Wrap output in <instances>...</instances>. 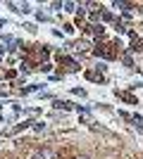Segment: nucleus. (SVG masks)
Returning <instances> with one entry per match:
<instances>
[{
	"instance_id": "obj_8",
	"label": "nucleus",
	"mask_w": 143,
	"mask_h": 159,
	"mask_svg": "<svg viewBox=\"0 0 143 159\" xmlns=\"http://www.w3.org/2000/svg\"><path fill=\"white\" fill-rule=\"evenodd\" d=\"M86 31H93L95 36H102V33H105V26H102V24H91V26H86Z\"/></svg>"
},
{
	"instance_id": "obj_9",
	"label": "nucleus",
	"mask_w": 143,
	"mask_h": 159,
	"mask_svg": "<svg viewBox=\"0 0 143 159\" xmlns=\"http://www.w3.org/2000/svg\"><path fill=\"white\" fill-rule=\"evenodd\" d=\"M131 52H138V50H143V38H134L131 40V48H129Z\"/></svg>"
},
{
	"instance_id": "obj_12",
	"label": "nucleus",
	"mask_w": 143,
	"mask_h": 159,
	"mask_svg": "<svg viewBox=\"0 0 143 159\" xmlns=\"http://www.w3.org/2000/svg\"><path fill=\"white\" fill-rule=\"evenodd\" d=\"M122 60H124V64H126V66H134V60H131V55H129V52L124 55Z\"/></svg>"
},
{
	"instance_id": "obj_1",
	"label": "nucleus",
	"mask_w": 143,
	"mask_h": 159,
	"mask_svg": "<svg viewBox=\"0 0 143 159\" xmlns=\"http://www.w3.org/2000/svg\"><path fill=\"white\" fill-rule=\"evenodd\" d=\"M95 57H102V60H112L115 57V50H112V45H98L93 50Z\"/></svg>"
},
{
	"instance_id": "obj_4",
	"label": "nucleus",
	"mask_w": 143,
	"mask_h": 159,
	"mask_svg": "<svg viewBox=\"0 0 143 159\" xmlns=\"http://www.w3.org/2000/svg\"><path fill=\"white\" fill-rule=\"evenodd\" d=\"M86 79H88V81H98V83H102V81H105V74H102V71H93V69H88V71H86Z\"/></svg>"
},
{
	"instance_id": "obj_6",
	"label": "nucleus",
	"mask_w": 143,
	"mask_h": 159,
	"mask_svg": "<svg viewBox=\"0 0 143 159\" xmlns=\"http://www.w3.org/2000/svg\"><path fill=\"white\" fill-rule=\"evenodd\" d=\"M88 48H91L88 40H79V43H74V50H76V52H88Z\"/></svg>"
},
{
	"instance_id": "obj_10",
	"label": "nucleus",
	"mask_w": 143,
	"mask_h": 159,
	"mask_svg": "<svg viewBox=\"0 0 143 159\" xmlns=\"http://www.w3.org/2000/svg\"><path fill=\"white\" fill-rule=\"evenodd\" d=\"M31 124H34V121H24V124H19V126H17V128H14V133H19V131H24V128H29V126H31Z\"/></svg>"
},
{
	"instance_id": "obj_14",
	"label": "nucleus",
	"mask_w": 143,
	"mask_h": 159,
	"mask_svg": "<svg viewBox=\"0 0 143 159\" xmlns=\"http://www.w3.org/2000/svg\"><path fill=\"white\" fill-rule=\"evenodd\" d=\"M72 93H74V95H81V98H86V90H83V88H74Z\"/></svg>"
},
{
	"instance_id": "obj_11",
	"label": "nucleus",
	"mask_w": 143,
	"mask_h": 159,
	"mask_svg": "<svg viewBox=\"0 0 143 159\" xmlns=\"http://www.w3.org/2000/svg\"><path fill=\"white\" fill-rule=\"evenodd\" d=\"M88 19H91V21H93V24H95V21L100 19V12H98V10H93V12L88 14Z\"/></svg>"
},
{
	"instance_id": "obj_5",
	"label": "nucleus",
	"mask_w": 143,
	"mask_h": 159,
	"mask_svg": "<svg viewBox=\"0 0 143 159\" xmlns=\"http://www.w3.org/2000/svg\"><path fill=\"white\" fill-rule=\"evenodd\" d=\"M117 93V98H122V100H126V102H129V105H138V100L134 98V95L131 93H119V90H115Z\"/></svg>"
},
{
	"instance_id": "obj_19",
	"label": "nucleus",
	"mask_w": 143,
	"mask_h": 159,
	"mask_svg": "<svg viewBox=\"0 0 143 159\" xmlns=\"http://www.w3.org/2000/svg\"><path fill=\"white\" fill-rule=\"evenodd\" d=\"M0 93H2V90H0Z\"/></svg>"
},
{
	"instance_id": "obj_2",
	"label": "nucleus",
	"mask_w": 143,
	"mask_h": 159,
	"mask_svg": "<svg viewBox=\"0 0 143 159\" xmlns=\"http://www.w3.org/2000/svg\"><path fill=\"white\" fill-rule=\"evenodd\" d=\"M57 60H60V64H67L69 71H79V62H76V60H72V57H67V55H62V52H60Z\"/></svg>"
},
{
	"instance_id": "obj_15",
	"label": "nucleus",
	"mask_w": 143,
	"mask_h": 159,
	"mask_svg": "<svg viewBox=\"0 0 143 159\" xmlns=\"http://www.w3.org/2000/svg\"><path fill=\"white\" fill-rule=\"evenodd\" d=\"M102 19H105V21H112L115 17H112V12H102Z\"/></svg>"
},
{
	"instance_id": "obj_16",
	"label": "nucleus",
	"mask_w": 143,
	"mask_h": 159,
	"mask_svg": "<svg viewBox=\"0 0 143 159\" xmlns=\"http://www.w3.org/2000/svg\"><path fill=\"white\" fill-rule=\"evenodd\" d=\"M24 29H26L29 33H34V31H36V24H26V26H24Z\"/></svg>"
},
{
	"instance_id": "obj_7",
	"label": "nucleus",
	"mask_w": 143,
	"mask_h": 159,
	"mask_svg": "<svg viewBox=\"0 0 143 159\" xmlns=\"http://www.w3.org/2000/svg\"><path fill=\"white\" fill-rule=\"evenodd\" d=\"M55 109H64V112H69L72 109V102H67V100H55Z\"/></svg>"
},
{
	"instance_id": "obj_18",
	"label": "nucleus",
	"mask_w": 143,
	"mask_h": 159,
	"mask_svg": "<svg viewBox=\"0 0 143 159\" xmlns=\"http://www.w3.org/2000/svg\"><path fill=\"white\" fill-rule=\"evenodd\" d=\"M76 159H88V157H76Z\"/></svg>"
},
{
	"instance_id": "obj_17",
	"label": "nucleus",
	"mask_w": 143,
	"mask_h": 159,
	"mask_svg": "<svg viewBox=\"0 0 143 159\" xmlns=\"http://www.w3.org/2000/svg\"><path fill=\"white\" fill-rule=\"evenodd\" d=\"M2 26H5V21H2V19H0V29H2Z\"/></svg>"
},
{
	"instance_id": "obj_3",
	"label": "nucleus",
	"mask_w": 143,
	"mask_h": 159,
	"mask_svg": "<svg viewBox=\"0 0 143 159\" xmlns=\"http://www.w3.org/2000/svg\"><path fill=\"white\" fill-rule=\"evenodd\" d=\"M7 7H12L14 12H21V14H29V12H31L29 2H7Z\"/></svg>"
},
{
	"instance_id": "obj_13",
	"label": "nucleus",
	"mask_w": 143,
	"mask_h": 159,
	"mask_svg": "<svg viewBox=\"0 0 143 159\" xmlns=\"http://www.w3.org/2000/svg\"><path fill=\"white\" fill-rule=\"evenodd\" d=\"M36 19H38V21H48V19H50V17H48L45 12H38V14H36Z\"/></svg>"
}]
</instances>
